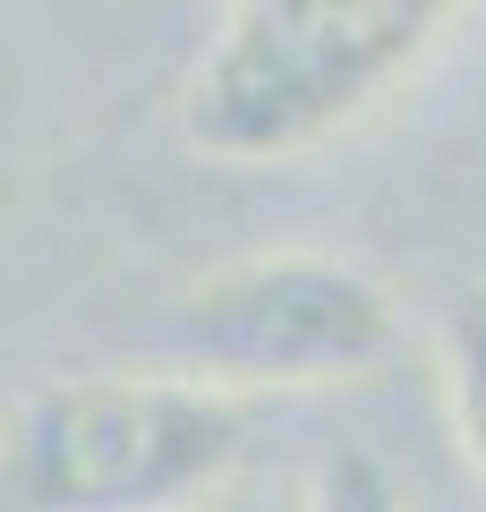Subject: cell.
<instances>
[{
    "instance_id": "obj_1",
    "label": "cell",
    "mask_w": 486,
    "mask_h": 512,
    "mask_svg": "<svg viewBox=\"0 0 486 512\" xmlns=\"http://www.w3.org/2000/svg\"><path fill=\"white\" fill-rule=\"evenodd\" d=\"M461 9L444 0H239L180 86V146L231 171L316 154L359 128Z\"/></svg>"
},
{
    "instance_id": "obj_5",
    "label": "cell",
    "mask_w": 486,
    "mask_h": 512,
    "mask_svg": "<svg viewBox=\"0 0 486 512\" xmlns=\"http://www.w3.org/2000/svg\"><path fill=\"white\" fill-rule=\"evenodd\" d=\"M316 512H401V487L367 453H333L316 470Z\"/></svg>"
},
{
    "instance_id": "obj_4",
    "label": "cell",
    "mask_w": 486,
    "mask_h": 512,
    "mask_svg": "<svg viewBox=\"0 0 486 512\" xmlns=\"http://www.w3.org/2000/svg\"><path fill=\"white\" fill-rule=\"evenodd\" d=\"M435 376H444V410H452V436H461V461L486 487V282H469L444 308V325H435Z\"/></svg>"
},
{
    "instance_id": "obj_2",
    "label": "cell",
    "mask_w": 486,
    "mask_h": 512,
    "mask_svg": "<svg viewBox=\"0 0 486 512\" xmlns=\"http://www.w3.org/2000/svg\"><path fill=\"white\" fill-rule=\"evenodd\" d=\"M248 461V402L197 376H60L0 419L18 512H188Z\"/></svg>"
},
{
    "instance_id": "obj_3",
    "label": "cell",
    "mask_w": 486,
    "mask_h": 512,
    "mask_svg": "<svg viewBox=\"0 0 486 512\" xmlns=\"http://www.w3.org/2000/svg\"><path fill=\"white\" fill-rule=\"evenodd\" d=\"M171 350L197 384H367L410 350L401 299L367 265L316 248H265L188 282Z\"/></svg>"
}]
</instances>
